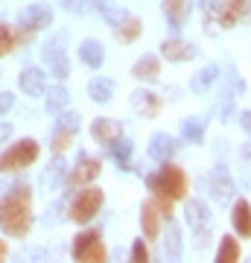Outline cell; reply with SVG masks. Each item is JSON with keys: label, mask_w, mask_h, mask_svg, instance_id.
Returning a JSON list of instances; mask_svg holds the SVG:
<instances>
[{"label": "cell", "mask_w": 251, "mask_h": 263, "mask_svg": "<svg viewBox=\"0 0 251 263\" xmlns=\"http://www.w3.org/2000/svg\"><path fill=\"white\" fill-rule=\"evenodd\" d=\"M161 108H164V100H161L155 91H146V88H138L134 94H131V111L140 114V117H146V120H152V117H158Z\"/></svg>", "instance_id": "cell-14"}, {"label": "cell", "mask_w": 251, "mask_h": 263, "mask_svg": "<svg viewBox=\"0 0 251 263\" xmlns=\"http://www.w3.org/2000/svg\"><path fill=\"white\" fill-rule=\"evenodd\" d=\"M202 12L207 32H214V24L231 29L251 15V0H202Z\"/></svg>", "instance_id": "cell-2"}, {"label": "cell", "mask_w": 251, "mask_h": 263, "mask_svg": "<svg viewBox=\"0 0 251 263\" xmlns=\"http://www.w3.org/2000/svg\"><path fill=\"white\" fill-rule=\"evenodd\" d=\"M205 129H207L205 117H184L181 120V138L187 143H202L205 141Z\"/></svg>", "instance_id": "cell-30"}, {"label": "cell", "mask_w": 251, "mask_h": 263, "mask_svg": "<svg viewBox=\"0 0 251 263\" xmlns=\"http://www.w3.org/2000/svg\"><path fill=\"white\" fill-rule=\"evenodd\" d=\"M0 228L6 237H24L32 228V187L18 181L0 196Z\"/></svg>", "instance_id": "cell-1"}, {"label": "cell", "mask_w": 251, "mask_h": 263, "mask_svg": "<svg viewBox=\"0 0 251 263\" xmlns=\"http://www.w3.org/2000/svg\"><path fill=\"white\" fill-rule=\"evenodd\" d=\"M240 126H242V132L251 138V111H240Z\"/></svg>", "instance_id": "cell-37"}, {"label": "cell", "mask_w": 251, "mask_h": 263, "mask_svg": "<svg viewBox=\"0 0 251 263\" xmlns=\"http://www.w3.org/2000/svg\"><path fill=\"white\" fill-rule=\"evenodd\" d=\"M167 240H164V254L167 260H178L181 252H184V240H181V228H178L176 219H167Z\"/></svg>", "instance_id": "cell-25"}, {"label": "cell", "mask_w": 251, "mask_h": 263, "mask_svg": "<svg viewBox=\"0 0 251 263\" xmlns=\"http://www.w3.org/2000/svg\"><path fill=\"white\" fill-rule=\"evenodd\" d=\"M161 56L167 59V62H172V65H184V62H190V59H196V47L190 44V41H184V38H164L161 41Z\"/></svg>", "instance_id": "cell-13"}, {"label": "cell", "mask_w": 251, "mask_h": 263, "mask_svg": "<svg viewBox=\"0 0 251 263\" xmlns=\"http://www.w3.org/2000/svg\"><path fill=\"white\" fill-rule=\"evenodd\" d=\"M131 260H134V263H146V260H149L146 237H138V240L131 243Z\"/></svg>", "instance_id": "cell-34"}, {"label": "cell", "mask_w": 251, "mask_h": 263, "mask_svg": "<svg viewBox=\"0 0 251 263\" xmlns=\"http://www.w3.org/2000/svg\"><path fill=\"white\" fill-rule=\"evenodd\" d=\"M15 47H18V41H15V27H9L6 21H0V59L9 56Z\"/></svg>", "instance_id": "cell-33"}, {"label": "cell", "mask_w": 251, "mask_h": 263, "mask_svg": "<svg viewBox=\"0 0 251 263\" xmlns=\"http://www.w3.org/2000/svg\"><path fill=\"white\" fill-rule=\"evenodd\" d=\"M164 222H167V219H164V214L158 211V205H155L152 199L143 202V208H140V231L146 237V243H155V240H158Z\"/></svg>", "instance_id": "cell-12"}, {"label": "cell", "mask_w": 251, "mask_h": 263, "mask_svg": "<svg viewBox=\"0 0 251 263\" xmlns=\"http://www.w3.org/2000/svg\"><path fill=\"white\" fill-rule=\"evenodd\" d=\"M50 73L56 76L59 82H65L67 76H70V62H67V56L59 59V62H53V65H50Z\"/></svg>", "instance_id": "cell-35"}, {"label": "cell", "mask_w": 251, "mask_h": 263, "mask_svg": "<svg viewBox=\"0 0 251 263\" xmlns=\"http://www.w3.org/2000/svg\"><path fill=\"white\" fill-rule=\"evenodd\" d=\"M140 35H143V21L134 18V15H126V18L114 27V38H117L120 44H134Z\"/></svg>", "instance_id": "cell-23"}, {"label": "cell", "mask_w": 251, "mask_h": 263, "mask_svg": "<svg viewBox=\"0 0 251 263\" xmlns=\"http://www.w3.org/2000/svg\"><path fill=\"white\" fill-rule=\"evenodd\" d=\"M6 254H9V246H6V243H3V240H0V260H3Z\"/></svg>", "instance_id": "cell-40"}, {"label": "cell", "mask_w": 251, "mask_h": 263, "mask_svg": "<svg viewBox=\"0 0 251 263\" xmlns=\"http://www.w3.org/2000/svg\"><path fill=\"white\" fill-rule=\"evenodd\" d=\"M184 219H187V226H190V231L199 237L196 246H199V249H205V246H207L205 237L210 234V226H214V214H210L207 202H202V199H190V202L184 205Z\"/></svg>", "instance_id": "cell-10"}, {"label": "cell", "mask_w": 251, "mask_h": 263, "mask_svg": "<svg viewBox=\"0 0 251 263\" xmlns=\"http://www.w3.org/2000/svg\"><path fill=\"white\" fill-rule=\"evenodd\" d=\"M161 12H164V18L169 21L172 32L178 35V29L184 27V21L190 18V12H193V0H164V3H161Z\"/></svg>", "instance_id": "cell-19"}, {"label": "cell", "mask_w": 251, "mask_h": 263, "mask_svg": "<svg viewBox=\"0 0 251 263\" xmlns=\"http://www.w3.org/2000/svg\"><path fill=\"white\" fill-rule=\"evenodd\" d=\"M65 44H67V32H56V35H50V41L41 47V62H44V65H53V62H59V59H65L67 56Z\"/></svg>", "instance_id": "cell-27"}, {"label": "cell", "mask_w": 251, "mask_h": 263, "mask_svg": "<svg viewBox=\"0 0 251 263\" xmlns=\"http://www.w3.org/2000/svg\"><path fill=\"white\" fill-rule=\"evenodd\" d=\"M131 76L138 79V82H158L161 79V59L152 56V53H146V56H140L138 62H134V67H131Z\"/></svg>", "instance_id": "cell-22"}, {"label": "cell", "mask_w": 251, "mask_h": 263, "mask_svg": "<svg viewBox=\"0 0 251 263\" xmlns=\"http://www.w3.org/2000/svg\"><path fill=\"white\" fill-rule=\"evenodd\" d=\"M216 79H219V65H205L199 73H193V79H190V91H193V94H207V91L214 88Z\"/></svg>", "instance_id": "cell-26"}, {"label": "cell", "mask_w": 251, "mask_h": 263, "mask_svg": "<svg viewBox=\"0 0 251 263\" xmlns=\"http://www.w3.org/2000/svg\"><path fill=\"white\" fill-rule=\"evenodd\" d=\"M231 226H234V231H237V237L251 240V202L248 199L231 202Z\"/></svg>", "instance_id": "cell-20"}, {"label": "cell", "mask_w": 251, "mask_h": 263, "mask_svg": "<svg viewBox=\"0 0 251 263\" xmlns=\"http://www.w3.org/2000/svg\"><path fill=\"white\" fill-rule=\"evenodd\" d=\"M149 158L155 161V164H164V161H172V155L178 152V141L167 132H155L152 138H149Z\"/></svg>", "instance_id": "cell-15"}, {"label": "cell", "mask_w": 251, "mask_h": 263, "mask_svg": "<svg viewBox=\"0 0 251 263\" xmlns=\"http://www.w3.org/2000/svg\"><path fill=\"white\" fill-rule=\"evenodd\" d=\"M76 135H79V114L76 111H59L56 117V126H53V135H50V149L56 152V155H62V152H67L70 146H73Z\"/></svg>", "instance_id": "cell-9"}, {"label": "cell", "mask_w": 251, "mask_h": 263, "mask_svg": "<svg viewBox=\"0 0 251 263\" xmlns=\"http://www.w3.org/2000/svg\"><path fill=\"white\" fill-rule=\"evenodd\" d=\"M88 97H91L93 103L108 105L114 100V82L108 76H93V79H88Z\"/></svg>", "instance_id": "cell-24"}, {"label": "cell", "mask_w": 251, "mask_h": 263, "mask_svg": "<svg viewBox=\"0 0 251 263\" xmlns=\"http://www.w3.org/2000/svg\"><path fill=\"white\" fill-rule=\"evenodd\" d=\"M146 187L149 193H167L169 199H184L187 190H190V179H187V173L178 164H172V161H164L161 164L158 173H152V176H146Z\"/></svg>", "instance_id": "cell-3"}, {"label": "cell", "mask_w": 251, "mask_h": 263, "mask_svg": "<svg viewBox=\"0 0 251 263\" xmlns=\"http://www.w3.org/2000/svg\"><path fill=\"white\" fill-rule=\"evenodd\" d=\"M44 105H47V111H50V114L65 111L67 105H70V94H67V88H65V85H62V82L50 85V91L44 94Z\"/></svg>", "instance_id": "cell-28"}, {"label": "cell", "mask_w": 251, "mask_h": 263, "mask_svg": "<svg viewBox=\"0 0 251 263\" xmlns=\"http://www.w3.org/2000/svg\"><path fill=\"white\" fill-rule=\"evenodd\" d=\"M9 138H12V123L0 120V143H6Z\"/></svg>", "instance_id": "cell-38"}, {"label": "cell", "mask_w": 251, "mask_h": 263, "mask_svg": "<svg viewBox=\"0 0 251 263\" xmlns=\"http://www.w3.org/2000/svg\"><path fill=\"white\" fill-rule=\"evenodd\" d=\"M18 88L27 97H44L47 94V73L35 65L24 67V70L18 73Z\"/></svg>", "instance_id": "cell-16"}, {"label": "cell", "mask_w": 251, "mask_h": 263, "mask_svg": "<svg viewBox=\"0 0 251 263\" xmlns=\"http://www.w3.org/2000/svg\"><path fill=\"white\" fill-rule=\"evenodd\" d=\"M70 254H73V260H79V263H103V260H108V249H105L103 234H100L96 228L79 231V234L73 237V243H70Z\"/></svg>", "instance_id": "cell-7"}, {"label": "cell", "mask_w": 251, "mask_h": 263, "mask_svg": "<svg viewBox=\"0 0 251 263\" xmlns=\"http://www.w3.org/2000/svg\"><path fill=\"white\" fill-rule=\"evenodd\" d=\"M108 149H111L114 161H117V167H120V170H131V152H134V143H131L129 138H120V141H114Z\"/></svg>", "instance_id": "cell-32"}, {"label": "cell", "mask_w": 251, "mask_h": 263, "mask_svg": "<svg viewBox=\"0 0 251 263\" xmlns=\"http://www.w3.org/2000/svg\"><path fill=\"white\" fill-rule=\"evenodd\" d=\"M242 158L251 161V141H248V143H242Z\"/></svg>", "instance_id": "cell-39"}, {"label": "cell", "mask_w": 251, "mask_h": 263, "mask_svg": "<svg viewBox=\"0 0 251 263\" xmlns=\"http://www.w3.org/2000/svg\"><path fill=\"white\" fill-rule=\"evenodd\" d=\"M12 105H15V94H12V91H3V94H0V117L9 111Z\"/></svg>", "instance_id": "cell-36"}, {"label": "cell", "mask_w": 251, "mask_h": 263, "mask_svg": "<svg viewBox=\"0 0 251 263\" xmlns=\"http://www.w3.org/2000/svg\"><path fill=\"white\" fill-rule=\"evenodd\" d=\"M103 173V161L100 158H91V155H79L73 167H67V176H65V187L62 190H79L85 184H93Z\"/></svg>", "instance_id": "cell-8"}, {"label": "cell", "mask_w": 251, "mask_h": 263, "mask_svg": "<svg viewBox=\"0 0 251 263\" xmlns=\"http://www.w3.org/2000/svg\"><path fill=\"white\" fill-rule=\"evenodd\" d=\"M65 176H67V164L62 155H56V158L50 161V167L41 173V190H44L47 196L50 193H56V190L65 187Z\"/></svg>", "instance_id": "cell-18"}, {"label": "cell", "mask_w": 251, "mask_h": 263, "mask_svg": "<svg viewBox=\"0 0 251 263\" xmlns=\"http://www.w3.org/2000/svg\"><path fill=\"white\" fill-rule=\"evenodd\" d=\"M91 138L103 146H111L114 141L123 138V123L120 120H111V117H96L91 123Z\"/></svg>", "instance_id": "cell-17"}, {"label": "cell", "mask_w": 251, "mask_h": 263, "mask_svg": "<svg viewBox=\"0 0 251 263\" xmlns=\"http://www.w3.org/2000/svg\"><path fill=\"white\" fill-rule=\"evenodd\" d=\"M103 205H105L103 187H96V184H85V187H79V193L70 199V205H67V219L76 222V226H88L93 216L100 214V208Z\"/></svg>", "instance_id": "cell-4"}, {"label": "cell", "mask_w": 251, "mask_h": 263, "mask_svg": "<svg viewBox=\"0 0 251 263\" xmlns=\"http://www.w3.org/2000/svg\"><path fill=\"white\" fill-rule=\"evenodd\" d=\"M79 62L91 70H100L105 65V44L96 41V38H85L79 41Z\"/></svg>", "instance_id": "cell-21"}, {"label": "cell", "mask_w": 251, "mask_h": 263, "mask_svg": "<svg viewBox=\"0 0 251 263\" xmlns=\"http://www.w3.org/2000/svg\"><path fill=\"white\" fill-rule=\"evenodd\" d=\"M207 187H210V199L216 205H231L234 196H237V184L231 179V170L225 164H216L207 176Z\"/></svg>", "instance_id": "cell-11"}, {"label": "cell", "mask_w": 251, "mask_h": 263, "mask_svg": "<svg viewBox=\"0 0 251 263\" xmlns=\"http://www.w3.org/2000/svg\"><path fill=\"white\" fill-rule=\"evenodd\" d=\"M240 257H242L240 240H237L234 234H222L219 249H216V263H237Z\"/></svg>", "instance_id": "cell-29"}, {"label": "cell", "mask_w": 251, "mask_h": 263, "mask_svg": "<svg viewBox=\"0 0 251 263\" xmlns=\"http://www.w3.org/2000/svg\"><path fill=\"white\" fill-rule=\"evenodd\" d=\"M50 24H53V9L44 6V3H32V6H27V9H21L18 29H15V41H18V44H29V41H32L41 29L50 27Z\"/></svg>", "instance_id": "cell-6"}, {"label": "cell", "mask_w": 251, "mask_h": 263, "mask_svg": "<svg viewBox=\"0 0 251 263\" xmlns=\"http://www.w3.org/2000/svg\"><path fill=\"white\" fill-rule=\"evenodd\" d=\"M41 155V143L35 138H21V141L9 143L0 152V176L3 173H21V170L32 167Z\"/></svg>", "instance_id": "cell-5"}, {"label": "cell", "mask_w": 251, "mask_h": 263, "mask_svg": "<svg viewBox=\"0 0 251 263\" xmlns=\"http://www.w3.org/2000/svg\"><path fill=\"white\" fill-rule=\"evenodd\" d=\"M93 9L100 12V15H103L108 24H111V27H117V24H120L126 15H129V12L123 9L120 3H114V0H93Z\"/></svg>", "instance_id": "cell-31"}]
</instances>
